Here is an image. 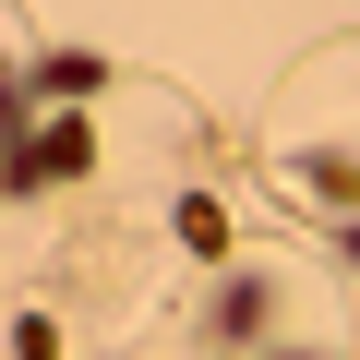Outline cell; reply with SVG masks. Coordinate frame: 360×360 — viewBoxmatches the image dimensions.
Instances as JSON below:
<instances>
[{"label":"cell","instance_id":"6da1fadb","mask_svg":"<svg viewBox=\"0 0 360 360\" xmlns=\"http://www.w3.org/2000/svg\"><path fill=\"white\" fill-rule=\"evenodd\" d=\"M84 168H96V132L84 120H49L25 144H0V193H49V180H84Z\"/></svg>","mask_w":360,"mask_h":360},{"label":"cell","instance_id":"7a4b0ae2","mask_svg":"<svg viewBox=\"0 0 360 360\" xmlns=\"http://www.w3.org/2000/svg\"><path fill=\"white\" fill-rule=\"evenodd\" d=\"M264 312H276V276H217L205 336H217V348H240V336H264Z\"/></svg>","mask_w":360,"mask_h":360},{"label":"cell","instance_id":"3957f363","mask_svg":"<svg viewBox=\"0 0 360 360\" xmlns=\"http://www.w3.org/2000/svg\"><path fill=\"white\" fill-rule=\"evenodd\" d=\"M25 84H37V96H60V108H84V96L108 84V60H84V49H49V60H37Z\"/></svg>","mask_w":360,"mask_h":360},{"label":"cell","instance_id":"277c9868","mask_svg":"<svg viewBox=\"0 0 360 360\" xmlns=\"http://www.w3.org/2000/svg\"><path fill=\"white\" fill-rule=\"evenodd\" d=\"M168 229H180V252H205V264L229 252V205H217V193H180V205H168Z\"/></svg>","mask_w":360,"mask_h":360},{"label":"cell","instance_id":"5b68a950","mask_svg":"<svg viewBox=\"0 0 360 360\" xmlns=\"http://www.w3.org/2000/svg\"><path fill=\"white\" fill-rule=\"evenodd\" d=\"M13 360H60V324H49V312H25V324H13Z\"/></svg>","mask_w":360,"mask_h":360},{"label":"cell","instance_id":"8992f818","mask_svg":"<svg viewBox=\"0 0 360 360\" xmlns=\"http://www.w3.org/2000/svg\"><path fill=\"white\" fill-rule=\"evenodd\" d=\"M336 252H348V264H360V217H348V229H336Z\"/></svg>","mask_w":360,"mask_h":360},{"label":"cell","instance_id":"52a82bcc","mask_svg":"<svg viewBox=\"0 0 360 360\" xmlns=\"http://www.w3.org/2000/svg\"><path fill=\"white\" fill-rule=\"evenodd\" d=\"M312 360H336V348H312Z\"/></svg>","mask_w":360,"mask_h":360}]
</instances>
